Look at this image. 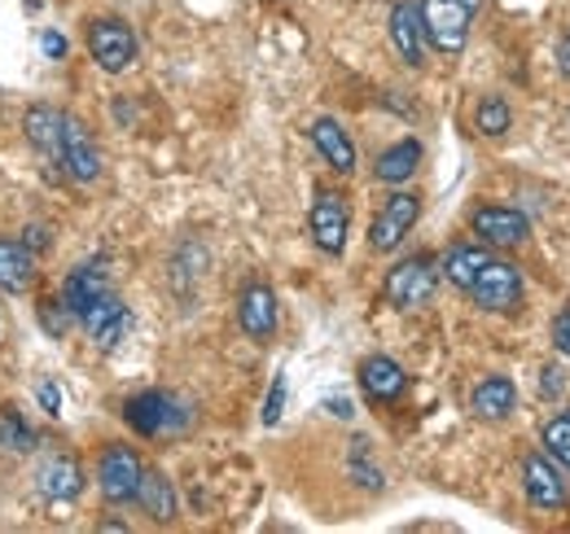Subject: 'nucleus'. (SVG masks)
<instances>
[{"label": "nucleus", "instance_id": "nucleus-1", "mask_svg": "<svg viewBox=\"0 0 570 534\" xmlns=\"http://www.w3.org/2000/svg\"><path fill=\"white\" fill-rule=\"evenodd\" d=\"M422 27H426V44L443 58H456L470 40V22L483 9V0H422Z\"/></svg>", "mask_w": 570, "mask_h": 534}, {"label": "nucleus", "instance_id": "nucleus-2", "mask_svg": "<svg viewBox=\"0 0 570 534\" xmlns=\"http://www.w3.org/2000/svg\"><path fill=\"white\" fill-rule=\"evenodd\" d=\"M124 421L141 438H163V434H185L189 421H194V407L180 399V395H167V390H141V395L128 399Z\"/></svg>", "mask_w": 570, "mask_h": 534}, {"label": "nucleus", "instance_id": "nucleus-3", "mask_svg": "<svg viewBox=\"0 0 570 534\" xmlns=\"http://www.w3.org/2000/svg\"><path fill=\"white\" fill-rule=\"evenodd\" d=\"M439 289V267L430 255H413V259H400V264L386 271V285H382V298L395 307V312H417L426 307Z\"/></svg>", "mask_w": 570, "mask_h": 534}, {"label": "nucleus", "instance_id": "nucleus-4", "mask_svg": "<svg viewBox=\"0 0 570 534\" xmlns=\"http://www.w3.org/2000/svg\"><path fill=\"white\" fill-rule=\"evenodd\" d=\"M417 219H422V194H413V189H395L391 198L382 201V210L373 215V224H368V246H373L377 255L400 250V241L413 233Z\"/></svg>", "mask_w": 570, "mask_h": 534}, {"label": "nucleus", "instance_id": "nucleus-5", "mask_svg": "<svg viewBox=\"0 0 570 534\" xmlns=\"http://www.w3.org/2000/svg\"><path fill=\"white\" fill-rule=\"evenodd\" d=\"M465 294H470L483 312L509 316V312H518V307H522L527 285H522V271L509 264V259H488V267L474 276V285H470Z\"/></svg>", "mask_w": 570, "mask_h": 534}, {"label": "nucleus", "instance_id": "nucleus-6", "mask_svg": "<svg viewBox=\"0 0 570 534\" xmlns=\"http://www.w3.org/2000/svg\"><path fill=\"white\" fill-rule=\"evenodd\" d=\"M141 473H145V465L132 447L110 443V447L101 452V461H97V486H101L106 504H132L137 491H141Z\"/></svg>", "mask_w": 570, "mask_h": 534}, {"label": "nucleus", "instance_id": "nucleus-7", "mask_svg": "<svg viewBox=\"0 0 570 534\" xmlns=\"http://www.w3.org/2000/svg\"><path fill=\"white\" fill-rule=\"evenodd\" d=\"M307 228H312L316 250L343 255V250H347V233H352V206H347V198H343L338 189H321L316 201H312Z\"/></svg>", "mask_w": 570, "mask_h": 534}, {"label": "nucleus", "instance_id": "nucleus-8", "mask_svg": "<svg viewBox=\"0 0 570 534\" xmlns=\"http://www.w3.org/2000/svg\"><path fill=\"white\" fill-rule=\"evenodd\" d=\"M88 53L106 75H119L137 62V36L119 18H92L88 27Z\"/></svg>", "mask_w": 570, "mask_h": 534}, {"label": "nucleus", "instance_id": "nucleus-9", "mask_svg": "<svg viewBox=\"0 0 570 534\" xmlns=\"http://www.w3.org/2000/svg\"><path fill=\"white\" fill-rule=\"evenodd\" d=\"M470 228H474L479 241L492 246V250L527 246V237H531V219H527L522 210H513V206H479V210L470 215Z\"/></svg>", "mask_w": 570, "mask_h": 534}, {"label": "nucleus", "instance_id": "nucleus-10", "mask_svg": "<svg viewBox=\"0 0 570 534\" xmlns=\"http://www.w3.org/2000/svg\"><path fill=\"white\" fill-rule=\"evenodd\" d=\"M522 491H527V500L540 513H558V508H567L570 500L567 477L558 473V461L553 456H540V452L522 456Z\"/></svg>", "mask_w": 570, "mask_h": 534}, {"label": "nucleus", "instance_id": "nucleus-11", "mask_svg": "<svg viewBox=\"0 0 570 534\" xmlns=\"http://www.w3.org/2000/svg\"><path fill=\"white\" fill-rule=\"evenodd\" d=\"M79 325H83V334L92 337L101 350H115L128 329H132V312L124 307V298L110 289V294H101L97 303H88L83 312H79Z\"/></svg>", "mask_w": 570, "mask_h": 534}, {"label": "nucleus", "instance_id": "nucleus-12", "mask_svg": "<svg viewBox=\"0 0 570 534\" xmlns=\"http://www.w3.org/2000/svg\"><path fill=\"white\" fill-rule=\"evenodd\" d=\"M58 162L67 167V176H71L75 185H92L101 176V149H97L92 132L75 115L62 119V158Z\"/></svg>", "mask_w": 570, "mask_h": 534}, {"label": "nucleus", "instance_id": "nucleus-13", "mask_svg": "<svg viewBox=\"0 0 570 534\" xmlns=\"http://www.w3.org/2000/svg\"><path fill=\"white\" fill-rule=\"evenodd\" d=\"M277 294H273V285H264V280H250L246 289H242V298H237V325H242V334L250 337V342H268V337L277 334Z\"/></svg>", "mask_w": 570, "mask_h": 534}, {"label": "nucleus", "instance_id": "nucleus-14", "mask_svg": "<svg viewBox=\"0 0 570 534\" xmlns=\"http://www.w3.org/2000/svg\"><path fill=\"white\" fill-rule=\"evenodd\" d=\"M36 491L49 500V504H71L83 495V465L67 456V452H53L40 473H36Z\"/></svg>", "mask_w": 570, "mask_h": 534}, {"label": "nucleus", "instance_id": "nucleus-15", "mask_svg": "<svg viewBox=\"0 0 570 534\" xmlns=\"http://www.w3.org/2000/svg\"><path fill=\"white\" fill-rule=\"evenodd\" d=\"M391 44H395L404 67H422L426 62V27H422V9L413 0H400L391 9Z\"/></svg>", "mask_w": 570, "mask_h": 534}, {"label": "nucleus", "instance_id": "nucleus-16", "mask_svg": "<svg viewBox=\"0 0 570 534\" xmlns=\"http://www.w3.org/2000/svg\"><path fill=\"white\" fill-rule=\"evenodd\" d=\"M360 390L373 403H395L409 390V373L391 355H368L360 359Z\"/></svg>", "mask_w": 570, "mask_h": 534}, {"label": "nucleus", "instance_id": "nucleus-17", "mask_svg": "<svg viewBox=\"0 0 570 534\" xmlns=\"http://www.w3.org/2000/svg\"><path fill=\"white\" fill-rule=\"evenodd\" d=\"M101 294H110V267H106V259L75 264L71 276L62 280V303L75 312V320H79V312H83L88 303H97Z\"/></svg>", "mask_w": 570, "mask_h": 534}, {"label": "nucleus", "instance_id": "nucleus-18", "mask_svg": "<svg viewBox=\"0 0 570 534\" xmlns=\"http://www.w3.org/2000/svg\"><path fill=\"white\" fill-rule=\"evenodd\" d=\"M307 136H312L316 154H321L338 176H352V171H356V145H352V136H347V128H343L338 119H316V123L307 128Z\"/></svg>", "mask_w": 570, "mask_h": 534}, {"label": "nucleus", "instance_id": "nucleus-19", "mask_svg": "<svg viewBox=\"0 0 570 534\" xmlns=\"http://www.w3.org/2000/svg\"><path fill=\"white\" fill-rule=\"evenodd\" d=\"M62 119H67V110H53V106H45V101H40V106H27L22 132H27L36 154L62 158Z\"/></svg>", "mask_w": 570, "mask_h": 534}, {"label": "nucleus", "instance_id": "nucleus-20", "mask_svg": "<svg viewBox=\"0 0 570 534\" xmlns=\"http://www.w3.org/2000/svg\"><path fill=\"white\" fill-rule=\"evenodd\" d=\"M422 140H413V136H404V140H395L391 149H382L377 154V162H373V176L382 180V185H404V180H413V171L422 167Z\"/></svg>", "mask_w": 570, "mask_h": 534}, {"label": "nucleus", "instance_id": "nucleus-21", "mask_svg": "<svg viewBox=\"0 0 570 534\" xmlns=\"http://www.w3.org/2000/svg\"><path fill=\"white\" fill-rule=\"evenodd\" d=\"M36 285V255L13 241V237H0V289L4 294H27Z\"/></svg>", "mask_w": 570, "mask_h": 534}, {"label": "nucleus", "instance_id": "nucleus-22", "mask_svg": "<svg viewBox=\"0 0 570 534\" xmlns=\"http://www.w3.org/2000/svg\"><path fill=\"white\" fill-rule=\"evenodd\" d=\"M137 504L149 513V522H171L180 513V500H176V486L163 468H145L141 473V491H137Z\"/></svg>", "mask_w": 570, "mask_h": 534}, {"label": "nucleus", "instance_id": "nucleus-23", "mask_svg": "<svg viewBox=\"0 0 570 534\" xmlns=\"http://www.w3.org/2000/svg\"><path fill=\"white\" fill-rule=\"evenodd\" d=\"M474 416L479 421H504L513 407H518V390H513V382L509 377H483L479 382V390H474Z\"/></svg>", "mask_w": 570, "mask_h": 534}, {"label": "nucleus", "instance_id": "nucleus-24", "mask_svg": "<svg viewBox=\"0 0 570 534\" xmlns=\"http://www.w3.org/2000/svg\"><path fill=\"white\" fill-rule=\"evenodd\" d=\"M488 246H452L448 255H443V276L456 285V289H470L474 285V276L488 267Z\"/></svg>", "mask_w": 570, "mask_h": 534}, {"label": "nucleus", "instance_id": "nucleus-25", "mask_svg": "<svg viewBox=\"0 0 570 534\" xmlns=\"http://www.w3.org/2000/svg\"><path fill=\"white\" fill-rule=\"evenodd\" d=\"M36 443H40L36 429H31L18 412H4V416H0V447H4V452L27 456V452H36Z\"/></svg>", "mask_w": 570, "mask_h": 534}, {"label": "nucleus", "instance_id": "nucleus-26", "mask_svg": "<svg viewBox=\"0 0 570 534\" xmlns=\"http://www.w3.org/2000/svg\"><path fill=\"white\" fill-rule=\"evenodd\" d=\"M474 128L483 136H504L513 128V110H509L500 97H483L479 110H474Z\"/></svg>", "mask_w": 570, "mask_h": 534}, {"label": "nucleus", "instance_id": "nucleus-27", "mask_svg": "<svg viewBox=\"0 0 570 534\" xmlns=\"http://www.w3.org/2000/svg\"><path fill=\"white\" fill-rule=\"evenodd\" d=\"M544 452H549L562 468H570V407L544 425Z\"/></svg>", "mask_w": 570, "mask_h": 534}, {"label": "nucleus", "instance_id": "nucleus-28", "mask_svg": "<svg viewBox=\"0 0 570 534\" xmlns=\"http://www.w3.org/2000/svg\"><path fill=\"white\" fill-rule=\"evenodd\" d=\"M40 325L53 337H67V329L75 325V312L62 303V294L58 298H40Z\"/></svg>", "mask_w": 570, "mask_h": 534}, {"label": "nucleus", "instance_id": "nucleus-29", "mask_svg": "<svg viewBox=\"0 0 570 534\" xmlns=\"http://www.w3.org/2000/svg\"><path fill=\"white\" fill-rule=\"evenodd\" d=\"M285 412V377L277 373V382H273V390H268V403H264V425H277Z\"/></svg>", "mask_w": 570, "mask_h": 534}, {"label": "nucleus", "instance_id": "nucleus-30", "mask_svg": "<svg viewBox=\"0 0 570 534\" xmlns=\"http://www.w3.org/2000/svg\"><path fill=\"white\" fill-rule=\"evenodd\" d=\"M18 241H22V246H27L31 255H45V250H49V241H53V233H49L45 224H27Z\"/></svg>", "mask_w": 570, "mask_h": 534}, {"label": "nucleus", "instance_id": "nucleus-31", "mask_svg": "<svg viewBox=\"0 0 570 534\" xmlns=\"http://www.w3.org/2000/svg\"><path fill=\"white\" fill-rule=\"evenodd\" d=\"M360 456H368V438H356V447H352V461H360ZM360 473L356 482L360 486H368V491H377L382 486V473L377 468H360V465H352Z\"/></svg>", "mask_w": 570, "mask_h": 534}, {"label": "nucleus", "instance_id": "nucleus-32", "mask_svg": "<svg viewBox=\"0 0 570 534\" xmlns=\"http://www.w3.org/2000/svg\"><path fill=\"white\" fill-rule=\"evenodd\" d=\"M562 390H567V377H562L558 364H549V368L540 373V395H544V399H562Z\"/></svg>", "mask_w": 570, "mask_h": 534}, {"label": "nucleus", "instance_id": "nucleus-33", "mask_svg": "<svg viewBox=\"0 0 570 534\" xmlns=\"http://www.w3.org/2000/svg\"><path fill=\"white\" fill-rule=\"evenodd\" d=\"M36 399L45 403L49 416H62V390H58L53 382H40V386H36Z\"/></svg>", "mask_w": 570, "mask_h": 534}, {"label": "nucleus", "instance_id": "nucleus-34", "mask_svg": "<svg viewBox=\"0 0 570 534\" xmlns=\"http://www.w3.org/2000/svg\"><path fill=\"white\" fill-rule=\"evenodd\" d=\"M549 337H553V346H558V350H562V355L570 359V307L562 312V316H558V320H553Z\"/></svg>", "mask_w": 570, "mask_h": 534}, {"label": "nucleus", "instance_id": "nucleus-35", "mask_svg": "<svg viewBox=\"0 0 570 534\" xmlns=\"http://www.w3.org/2000/svg\"><path fill=\"white\" fill-rule=\"evenodd\" d=\"M40 49H45L49 58H67V40H62L58 31H45V36H40Z\"/></svg>", "mask_w": 570, "mask_h": 534}, {"label": "nucleus", "instance_id": "nucleus-36", "mask_svg": "<svg viewBox=\"0 0 570 534\" xmlns=\"http://www.w3.org/2000/svg\"><path fill=\"white\" fill-rule=\"evenodd\" d=\"M558 70L570 79V31L562 36V44H558Z\"/></svg>", "mask_w": 570, "mask_h": 534}, {"label": "nucleus", "instance_id": "nucleus-37", "mask_svg": "<svg viewBox=\"0 0 570 534\" xmlns=\"http://www.w3.org/2000/svg\"><path fill=\"white\" fill-rule=\"evenodd\" d=\"M325 407H330L334 416H343V421H352V412H356V407H352V399H330Z\"/></svg>", "mask_w": 570, "mask_h": 534}]
</instances>
